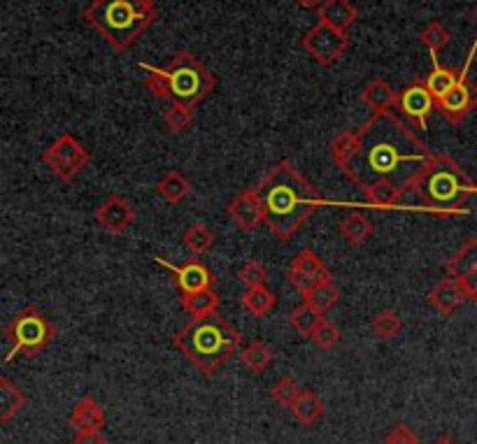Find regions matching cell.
<instances>
[{"label":"cell","instance_id":"cell-1","mask_svg":"<svg viewBox=\"0 0 477 444\" xmlns=\"http://www.w3.org/2000/svg\"><path fill=\"white\" fill-rule=\"evenodd\" d=\"M328 149L333 163L361 191L380 180L393 182L403 193L415 191V184L435 157L393 109L373 112L359 128L340 133Z\"/></svg>","mask_w":477,"mask_h":444},{"label":"cell","instance_id":"cell-2","mask_svg":"<svg viewBox=\"0 0 477 444\" xmlns=\"http://www.w3.org/2000/svg\"><path fill=\"white\" fill-rule=\"evenodd\" d=\"M254 189L266 212L268 229L279 240L294 238L314 212L331 205L289 161L275 163Z\"/></svg>","mask_w":477,"mask_h":444},{"label":"cell","instance_id":"cell-3","mask_svg":"<svg viewBox=\"0 0 477 444\" xmlns=\"http://www.w3.org/2000/svg\"><path fill=\"white\" fill-rule=\"evenodd\" d=\"M240 343V333L217 312L191 319L173 335L175 349H180L206 377L217 373L230 356L238 354Z\"/></svg>","mask_w":477,"mask_h":444},{"label":"cell","instance_id":"cell-4","mask_svg":"<svg viewBox=\"0 0 477 444\" xmlns=\"http://www.w3.org/2000/svg\"><path fill=\"white\" fill-rule=\"evenodd\" d=\"M82 17L109 47L126 52L157 21L158 10L154 0H93Z\"/></svg>","mask_w":477,"mask_h":444},{"label":"cell","instance_id":"cell-5","mask_svg":"<svg viewBox=\"0 0 477 444\" xmlns=\"http://www.w3.org/2000/svg\"><path fill=\"white\" fill-rule=\"evenodd\" d=\"M412 193H417L424 207L433 214H468L471 210L461 205L468 196H477V184L454 158L435 154Z\"/></svg>","mask_w":477,"mask_h":444},{"label":"cell","instance_id":"cell-6","mask_svg":"<svg viewBox=\"0 0 477 444\" xmlns=\"http://www.w3.org/2000/svg\"><path fill=\"white\" fill-rule=\"evenodd\" d=\"M166 75H168L170 89H173V101L182 102L191 109L200 101H206L217 85L214 75L191 52H180L168 63Z\"/></svg>","mask_w":477,"mask_h":444},{"label":"cell","instance_id":"cell-7","mask_svg":"<svg viewBox=\"0 0 477 444\" xmlns=\"http://www.w3.org/2000/svg\"><path fill=\"white\" fill-rule=\"evenodd\" d=\"M52 337H54V328L47 321V317L36 305L24 307L5 324V360L10 363L19 354L36 356L52 343Z\"/></svg>","mask_w":477,"mask_h":444},{"label":"cell","instance_id":"cell-8","mask_svg":"<svg viewBox=\"0 0 477 444\" xmlns=\"http://www.w3.org/2000/svg\"><path fill=\"white\" fill-rule=\"evenodd\" d=\"M89 149L70 133H61L59 138L43 151L44 165L63 182L75 180L89 165Z\"/></svg>","mask_w":477,"mask_h":444},{"label":"cell","instance_id":"cell-9","mask_svg":"<svg viewBox=\"0 0 477 444\" xmlns=\"http://www.w3.org/2000/svg\"><path fill=\"white\" fill-rule=\"evenodd\" d=\"M475 56H477V36H475V43H473V47H471V54H468V59H465V66L461 68V75H459L457 86L449 91L448 96L435 102V109H438L442 119L449 121V124H461V121H464L465 117L471 115L473 109L477 108V85L475 82H471V77H468V72H471V66H473V61H475Z\"/></svg>","mask_w":477,"mask_h":444},{"label":"cell","instance_id":"cell-10","mask_svg":"<svg viewBox=\"0 0 477 444\" xmlns=\"http://www.w3.org/2000/svg\"><path fill=\"white\" fill-rule=\"evenodd\" d=\"M301 44L317 66L328 68L333 66L336 61L343 59V54L347 52V47H350V37H347L344 30L317 21V24L303 36Z\"/></svg>","mask_w":477,"mask_h":444},{"label":"cell","instance_id":"cell-11","mask_svg":"<svg viewBox=\"0 0 477 444\" xmlns=\"http://www.w3.org/2000/svg\"><path fill=\"white\" fill-rule=\"evenodd\" d=\"M226 212H229L230 222L236 223V229L242 233H252V230L259 229L261 223H266V212H263L256 189H245V191L236 193L226 205Z\"/></svg>","mask_w":477,"mask_h":444},{"label":"cell","instance_id":"cell-12","mask_svg":"<svg viewBox=\"0 0 477 444\" xmlns=\"http://www.w3.org/2000/svg\"><path fill=\"white\" fill-rule=\"evenodd\" d=\"M287 279H289V284L296 288L298 294H303V291H308L312 284L328 282V279H331V272H328L324 261H321L312 249H303V252H298L296 256H294V261H291L289 270H287Z\"/></svg>","mask_w":477,"mask_h":444},{"label":"cell","instance_id":"cell-13","mask_svg":"<svg viewBox=\"0 0 477 444\" xmlns=\"http://www.w3.org/2000/svg\"><path fill=\"white\" fill-rule=\"evenodd\" d=\"M93 216H96V222L101 229L108 230V233H112V235H121V233H126V230L133 226L135 210H133V205L128 203L124 196L112 193V196H108L103 203L98 205Z\"/></svg>","mask_w":477,"mask_h":444},{"label":"cell","instance_id":"cell-14","mask_svg":"<svg viewBox=\"0 0 477 444\" xmlns=\"http://www.w3.org/2000/svg\"><path fill=\"white\" fill-rule=\"evenodd\" d=\"M154 261H157L161 268H166V270H170L173 275H175V282H177V288H180V294H194V291L212 288V284H214V275L210 272V268H207L206 263H200L196 256L182 265L168 263V261L161 256H157Z\"/></svg>","mask_w":477,"mask_h":444},{"label":"cell","instance_id":"cell-15","mask_svg":"<svg viewBox=\"0 0 477 444\" xmlns=\"http://www.w3.org/2000/svg\"><path fill=\"white\" fill-rule=\"evenodd\" d=\"M399 105L419 128H426L429 115L435 109V98L431 96L426 79H412L410 85L400 91Z\"/></svg>","mask_w":477,"mask_h":444},{"label":"cell","instance_id":"cell-16","mask_svg":"<svg viewBox=\"0 0 477 444\" xmlns=\"http://www.w3.org/2000/svg\"><path fill=\"white\" fill-rule=\"evenodd\" d=\"M429 303L442 314V317H452L465 301H468V295H465L464 287L457 277H442L441 282L435 284L433 288L429 291Z\"/></svg>","mask_w":477,"mask_h":444},{"label":"cell","instance_id":"cell-17","mask_svg":"<svg viewBox=\"0 0 477 444\" xmlns=\"http://www.w3.org/2000/svg\"><path fill=\"white\" fill-rule=\"evenodd\" d=\"M68 424H70V428L75 432L101 431L105 426V409L101 408V402L93 396L79 398L73 405V409H70Z\"/></svg>","mask_w":477,"mask_h":444},{"label":"cell","instance_id":"cell-18","mask_svg":"<svg viewBox=\"0 0 477 444\" xmlns=\"http://www.w3.org/2000/svg\"><path fill=\"white\" fill-rule=\"evenodd\" d=\"M357 17L359 10L352 0H324L319 10H317V19L321 24H328L340 30H347V26L354 24Z\"/></svg>","mask_w":477,"mask_h":444},{"label":"cell","instance_id":"cell-19","mask_svg":"<svg viewBox=\"0 0 477 444\" xmlns=\"http://www.w3.org/2000/svg\"><path fill=\"white\" fill-rule=\"evenodd\" d=\"M429 54H431V63H433V68H431L429 77H424V79H426V86H429L431 96H433L435 102H438L441 98L448 96L454 86H457L461 70H457V68L441 66V61H438V52H429Z\"/></svg>","mask_w":477,"mask_h":444},{"label":"cell","instance_id":"cell-20","mask_svg":"<svg viewBox=\"0 0 477 444\" xmlns=\"http://www.w3.org/2000/svg\"><path fill=\"white\" fill-rule=\"evenodd\" d=\"M361 101L368 105L373 112H382V109H393V105H399L400 93L392 89L384 79H370L366 89L361 91Z\"/></svg>","mask_w":477,"mask_h":444},{"label":"cell","instance_id":"cell-21","mask_svg":"<svg viewBox=\"0 0 477 444\" xmlns=\"http://www.w3.org/2000/svg\"><path fill=\"white\" fill-rule=\"evenodd\" d=\"M445 270H448L449 277H457V279H464L465 275H471V272L477 270V238H468V240L448 258Z\"/></svg>","mask_w":477,"mask_h":444},{"label":"cell","instance_id":"cell-22","mask_svg":"<svg viewBox=\"0 0 477 444\" xmlns=\"http://www.w3.org/2000/svg\"><path fill=\"white\" fill-rule=\"evenodd\" d=\"M363 196H366V205H368V207L396 210V207H400L399 200H400V196H403V191H400L393 182L380 180V182H375V184H370L368 189H363Z\"/></svg>","mask_w":477,"mask_h":444},{"label":"cell","instance_id":"cell-23","mask_svg":"<svg viewBox=\"0 0 477 444\" xmlns=\"http://www.w3.org/2000/svg\"><path fill=\"white\" fill-rule=\"evenodd\" d=\"M291 415L296 416V421H301L303 426H314L317 421L324 416V402L317 393L312 391H303L298 393V398L291 402Z\"/></svg>","mask_w":477,"mask_h":444},{"label":"cell","instance_id":"cell-24","mask_svg":"<svg viewBox=\"0 0 477 444\" xmlns=\"http://www.w3.org/2000/svg\"><path fill=\"white\" fill-rule=\"evenodd\" d=\"M154 189H157V193L166 203L177 205L191 193V182H189L180 170H168V173L157 182V187Z\"/></svg>","mask_w":477,"mask_h":444},{"label":"cell","instance_id":"cell-25","mask_svg":"<svg viewBox=\"0 0 477 444\" xmlns=\"http://www.w3.org/2000/svg\"><path fill=\"white\" fill-rule=\"evenodd\" d=\"M180 305L191 319L206 317V314L217 312L219 295L214 294V288H203V291H194V294H180Z\"/></svg>","mask_w":477,"mask_h":444},{"label":"cell","instance_id":"cell-26","mask_svg":"<svg viewBox=\"0 0 477 444\" xmlns=\"http://www.w3.org/2000/svg\"><path fill=\"white\" fill-rule=\"evenodd\" d=\"M303 303L305 305H310L312 310H317V312H327V310H331L336 303H338L340 298V288L333 284V279H328V282H317L312 284V287L308 288V291H303Z\"/></svg>","mask_w":477,"mask_h":444},{"label":"cell","instance_id":"cell-27","mask_svg":"<svg viewBox=\"0 0 477 444\" xmlns=\"http://www.w3.org/2000/svg\"><path fill=\"white\" fill-rule=\"evenodd\" d=\"M340 235L350 246H361L373 235V223L361 212H352L340 222Z\"/></svg>","mask_w":477,"mask_h":444},{"label":"cell","instance_id":"cell-28","mask_svg":"<svg viewBox=\"0 0 477 444\" xmlns=\"http://www.w3.org/2000/svg\"><path fill=\"white\" fill-rule=\"evenodd\" d=\"M24 405H26L24 391L19 389L10 377L0 379V421L7 424L14 415L21 412Z\"/></svg>","mask_w":477,"mask_h":444},{"label":"cell","instance_id":"cell-29","mask_svg":"<svg viewBox=\"0 0 477 444\" xmlns=\"http://www.w3.org/2000/svg\"><path fill=\"white\" fill-rule=\"evenodd\" d=\"M275 303H278V298H275V294H272L266 284H263V287L247 288V291L242 294V307H245L252 317H266V314H271Z\"/></svg>","mask_w":477,"mask_h":444},{"label":"cell","instance_id":"cell-30","mask_svg":"<svg viewBox=\"0 0 477 444\" xmlns=\"http://www.w3.org/2000/svg\"><path fill=\"white\" fill-rule=\"evenodd\" d=\"M287 319H289V326L296 330L298 335L312 337L314 330L319 328V324L324 321V314L317 312V310H312V307L303 303V305L294 307Z\"/></svg>","mask_w":477,"mask_h":444},{"label":"cell","instance_id":"cell-31","mask_svg":"<svg viewBox=\"0 0 477 444\" xmlns=\"http://www.w3.org/2000/svg\"><path fill=\"white\" fill-rule=\"evenodd\" d=\"M212 242H214V235H212V230L207 229L206 223H191L187 230H184V235H182V245H184V249H187L191 256H203V254L207 252L212 246Z\"/></svg>","mask_w":477,"mask_h":444},{"label":"cell","instance_id":"cell-32","mask_svg":"<svg viewBox=\"0 0 477 444\" xmlns=\"http://www.w3.org/2000/svg\"><path fill=\"white\" fill-rule=\"evenodd\" d=\"M240 360L242 366L249 367L254 375H259L266 370L268 363L272 360V349L268 347L263 340H254V343H249L247 347L240 351Z\"/></svg>","mask_w":477,"mask_h":444},{"label":"cell","instance_id":"cell-33","mask_svg":"<svg viewBox=\"0 0 477 444\" xmlns=\"http://www.w3.org/2000/svg\"><path fill=\"white\" fill-rule=\"evenodd\" d=\"M370 328H373L377 340H393V337H399L400 330H403V319H400L399 312H393V310H382V312H377L373 317Z\"/></svg>","mask_w":477,"mask_h":444},{"label":"cell","instance_id":"cell-34","mask_svg":"<svg viewBox=\"0 0 477 444\" xmlns=\"http://www.w3.org/2000/svg\"><path fill=\"white\" fill-rule=\"evenodd\" d=\"M140 68L147 72V77L142 79V86L150 91L154 98H164V101H173V89H170L168 75L166 68L150 66V63H140Z\"/></svg>","mask_w":477,"mask_h":444},{"label":"cell","instance_id":"cell-35","mask_svg":"<svg viewBox=\"0 0 477 444\" xmlns=\"http://www.w3.org/2000/svg\"><path fill=\"white\" fill-rule=\"evenodd\" d=\"M164 124L170 128V133L180 135V133H184L194 124V109L177 101H170V105L164 112Z\"/></svg>","mask_w":477,"mask_h":444},{"label":"cell","instance_id":"cell-36","mask_svg":"<svg viewBox=\"0 0 477 444\" xmlns=\"http://www.w3.org/2000/svg\"><path fill=\"white\" fill-rule=\"evenodd\" d=\"M419 40H422V44L429 52H441L449 43V30L445 28L442 21L435 19V21H429V24L424 26L422 33H419Z\"/></svg>","mask_w":477,"mask_h":444},{"label":"cell","instance_id":"cell-37","mask_svg":"<svg viewBox=\"0 0 477 444\" xmlns=\"http://www.w3.org/2000/svg\"><path fill=\"white\" fill-rule=\"evenodd\" d=\"M238 279H240V282L247 288L263 287L268 279L266 265L261 263V261H256V258H249L247 263L242 265L240 270H238Z\"/></svg>","mask_w":477,"mask_h":444},{"label":"cell","instance_id":"cell-38","mask_svg":"<svg viewBox=\"0 0 477 444\" xmlns=\"http://www.w3.org/2000/svg\"><path fill=\"white\" fill-rule=\"evenodd\" d=\"M298 393H301V389H298V384L294 382L291 377H279L275 384H272L271 391V398L278 405H284V408H291V402L296 400Z\"/></svg>","mask_w":477,"mask_h":444},{"label":"cell","instance_id":"cell-39","mask_svg":"<svg viewBox=\"0 0 477 444\" xmlns=\"http://www.w3.org/2000/svg\"><path fill=\"white\" fill-rule=\"evenodd\" d=\"M310 340H312L314 347H319L321 351H331V349L340 343L338 326H333L331 321H327V319H324V321L319 324V328L314 330Z\"/></svg>","mask_w":477,"mask_h":444},{"label":"cell","instance_id":"cell-40","mask_svg":"<svg viewBox=\"0 0 477 444\" xmlns=\"http://www.w3.org/2000/svg\"><path fill=\"white\" fill-rule=\"evenodd\" d=\"M384 444H419V438L417 432L410 431V426L396 424V426L389 431L387 438H384Z\"/></svg>","mask_w":477,"mask_h":444},{"label":"cell","instance_id":"cell-41","mask_svg":"<svg viewBox=\"0 0 477 444\" xmlns=\"http://www.w3.org/2000/svg\"><path fill=\"white\" fill-rule=\"evenodd\" d=\"M73 444H105V438H103V432H101V431L75 432Z\"/></svg>","mask_w":477,"mask_h":444},{"label":"cell","instance_id":"cell-42","mask_svg":"<svg viewBox=\"0 0 477 444\" xmlns=\"http://www.w3.org/2000/svg\"><path fill=\"white\" fill-rule=\"evenodd\" d=\"M461 287H464L465 295H468V301L477 307V270L471 272V275H465L464 279H459Z\"/></svg>","mask_w":477,"mask_h":444},{"label":"cell","instance_id":"cell-43","mask_svg":"<svg viewBox=\"0 0 477 444\" xmlns=\"http://www.w3.org/2000/svg\"><path fill=\"white\" fill-rule=\"evenodd\" d=\"M298 5L305 7V10H319L324 0H296Z\"/></svg>","mask_w":477,"mask_h":444},{"label":"cell","instance_id":"cell-44","mask_svg":"<svg viewBox=\"0 0 477 444\" xmlns=\"http://www.w3.org/2000/svg\"><path fill=\"white\" fill-rule=\"evenodd\" d=\"M433 444H457V442H454V440L449 438V435H441V438L435 440Z\"/></svg>","mask_w":477,"mask_h":444},{"label":"cell","instance_id":"cell-45","mask_svg":"<svg viewBox=\"0 0 477 444\" xmlns=\"http://www.w3.org/2000/svg\"><path fill=\"white\" fill-rule=\"evenodd\" d=\"M475 19H477V7H475Z\"/></svg>","mask_w":477,"mask_h":444}]
</instances>
